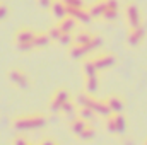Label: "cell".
I'll list each match as a JSON object with an SVG mask.
<instances>
[{
	"mask_svg": "<svg viewBox=\"0 0 147 145\" xmlns=\"http://www.w3.org/2000/svg\"><path fill=\"white\" fill-rule=\"evenodd\" d=\"M146 145H147V144H146Z\"/></svg>",
	"mask_w": 147,
	"mask_h": 145,
	"instance_id": "1",
	"label": "cell"
}]
</instances>
